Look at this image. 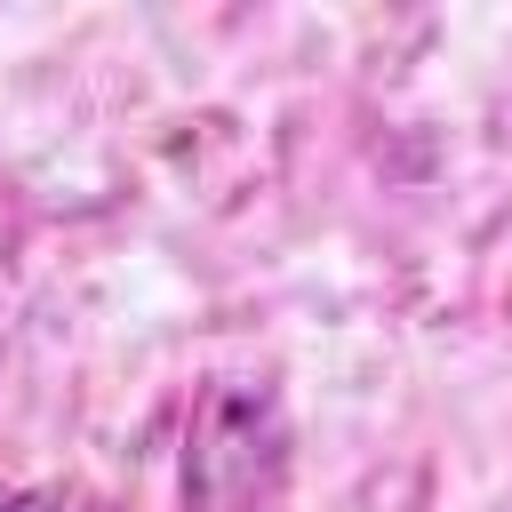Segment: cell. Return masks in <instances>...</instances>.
<instances>
[{
	"mask_svg": "<svg viewBox=\"0 0 512 512\" xmlns=\"http://www.w3.org/2000/svg\"><path fill=\"white\" fill-rule=\"evenodd\" d=\"M280 408L272 392H248V384H224L208 392L200 424H192V448H184V488L208 504V512H256L280 480Z\"/></svg>",
	"mask_w": 512,
	"mask_h": 512,
	"instance_id": "6da1fadb",
	"label": "cell"
},
{
	"mask_svg": "<svg viewBox=\"0 0 512 512\" xmlns=\"http://www.w3.org/2000/svg\"><path fill=\"white\" fill-rule=\"evenodd\" d=\"M0 512H112V504L88 488H16V496H0Z\"/></svg>",
	"mask_w": 512,
	"mask_h": 512,
	"instance_id": "7a4b0ae2",
	"label": "cell"
}]
</instances>
